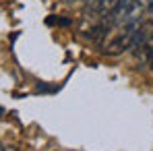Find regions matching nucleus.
<instances>
[{"instance_id":"nucleus-8","label":"nucleus","mask_w":153,"mask_h":151,"mask_svg":"<svg viewBox=\"0 0 153 151\" xmlns=\"http://www.w3.org/2000/svg\"><path fill=\"white\" fill-rule=\"evenodd\" d=\"M68 2H73V0H68Z\"/></svg>"},{"instance_id":"nucleus-6","label":"nucleus","mask_w":153,"mask_h":151,"mask_svg":"<svg viewBox=\"0 0 153 151\" xmlns=\"http://www.w3.org/2000/svg\"><path fill=\"white\" fill-rule=\"evenodd\" d=\"M118 2H130V0H118Z\"/></svg>"},{"instance_id":"nucleus-5","label":"nucleus","mask_w":153,"mask_h":151,"mask_svg":"<svg viewBox=\"0 0 153 151\" xmlns=\"http://www.w3.org/2000/svg\"><path fill=\"white\" fill-rule=\"evenodd\" d=\"M149 66H151V73H153V54H151V58H149Z\"/></svg>"},{"instance_id":"nucleus-2","label":"nucleus","mask_w":153,"mask_h":151,"mask_svg":"<svg viewBox=\"0 0 153 151\" xmlns=\"http://www.w3.org/2000/svg\"><path fill=\"white\" fill-rule=\"evenodd\" d=\"M118 0H87L85 4V13L89 15H97V17H108L114 8H116Z\"/></svg>"},{"instance_id":"nucleus-3","label":"nucleus","mask_w":153,"mask_h":151,"mask_svg":"<svg viewBox=\"0 0 153 151\" xmlns=\"http://www.w3.org/2000/svg\"><path fill=\"white\" fill-rule=\"evenodd\" d=\"M147 10H149V13H153V0H149V2H147Z\"/></svg>"},{"instance_id":"nucleus-1","label":"nucleus","mask_w":153,"mask_h":151,"mask_svg":"<svg viewBox=\"0 0 153 151\" xmlns=\"http://www.w3.org/2000/svg\"><path fill=\"white\" fill-rule=\"evenodd\" d=\"M137 27H139V21L137 23H128V25H120V31L103 46V52L110 54V56H116V54H122V52L130 50Z\"/></svg>"},{"instance_id":"nucleus-7","label":"nucleus","mask_w":153,"mask_h":151,"mask_svg":"<svg viewBox=\"0 0 153 151\" xmlns=\"http://www.w3.org/2000/svg\"><path fill=\"white\" fill-rule=\"evenodd\" d=\"M0 151H4V147H2V145H0Z\"/></svg>"},{"instance_id":"nucleus-4","label":"nucleus","mask_w":153,"mask_h":151,"mask_svg":"<svg viewBox=\"0 0 153 151\" xmlns=\"http://www.w3.org/2000/svg\"><path fill=\"white\" fill-rule=\"evenodd\" d=\"M4 151H19L17 147H4Z\"/></svg>"}]
</instances>
